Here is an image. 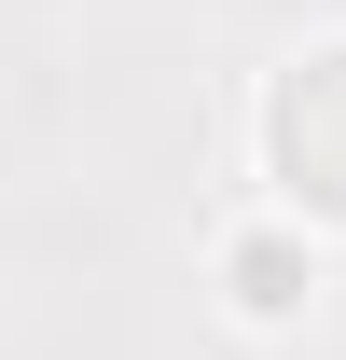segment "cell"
I'll use <instances>...</instances> for the list:
<instances>
[{"instance_id": "obj_2", "label": "cell", "mask_w": 346, "mask_h": 360, "mask_svg": "<svg viewBox=\"0 0 346 360\" xmlns=\"http://www.w3.org/2000/svg\"><path fill=\"white\" fill-rule=\"evenodd\" d=\"M222 305H236V333H305V305H319V236L277 208V222H236L222 236Z\"/></svg>"}, {"instance_id": "obj_1", "label": "cell", "mask_w": 346, "mask_h": 360, "mask_svg": "<svg viewBox=\"0 0 346 360\" xmlns=\"http://www.w3.org/2000/svg\"><path fill=\"white\" fill-rule=\"evenodd\" d=\"M250 153H263V194H277L305 236H346V28L333 42H291L263 70Z\"/></svg>"}]
</instances>
